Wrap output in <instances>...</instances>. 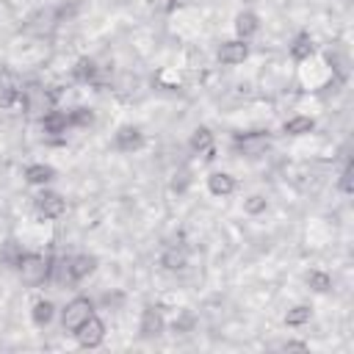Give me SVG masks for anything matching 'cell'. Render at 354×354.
<instances>
[{"mask_svg": "<svg viewBox=\"0 0 354 354\" xmlns=\"http://www.w3.org/2000/svg\"><path fill=\"white\" fill-rule=\"evenodd\" d=\"M17 274H19V279L28 285V288H39L41 282H47L50 279V260L44 257V254H39V252H22V257L17 260Z\"/></svg>", "mask_w": 354, "mask_h": 354, "instance_id": "obj_1", "label": "cell"}, {"mask_svg": "<svg viewBox=\"0 0 354 354\" xmlns=\"http://www.w3.org/2000/svg\"><path fill=\"white\" fill-rule=\"evenodd\" d=\"M91 315H94V301H91V299H86V296H75V299H69V301L58 310L61 329H64V332H69V335H75V329H77V326H83Z\"/></svg>", "mask_w": 354, "mask_h": 354, "instance_id": "obj_2", "label": "cell"}, {"mask_svg": "<svg viewBox=\"0 0 354 354\" xmlns=\"http://www.w3.org/2000/svg\"><path fill=\"white\" fill-rule=\"evenodd\" d=\"M33 210H36V216L41 218V221H55V218H61L64 213H66V199L58 194V191H53V188H39V194L33 196Z\"/></svg>", "mask_w": 354, "mask_h": 354, "instance_id": "obj_3", "label": "cell"}, {"mask_svg": "<svg viewBox=\"0 0 354 354\" xmlns=\"http://www.w3.org/2000/svg\"><path fill=\"white\" fill-rule=\"evenodd\" d=\"M249 53H252L249 41H243V39H227V41L218 44L216 61H218L221 66H238V64H243V61L249 58Z\"/></svg>", "mask_w": 354, "mask_h": 354, "instance_id": "obj_4", "label": "cell"}, {"mask_svg": "<svg viewBox=\"0 0 354 354\" xmlns=\"http://www.w3.org/2000/svg\"><path fill=\"white\" fill-rule=\"evenodd\" d=\"M144 144H147V136L136 124H119L116 133H113V149L116 152L130 155V152H138Z\"/></svg>", "mask_w": 354, "mask_h": 354, "instance_id": "obj_5", "label": "cell"}, {"mask_svg": "<svg viewBox=\"0 0 354 354\" xmlns=\"http://www.w3.org/2000/svg\"><path fill=\"white\" fill-rule=\"evenodd\" d=\"M75 340H77L80 348H97V346H102L105 343V324H102V318L94 313L83 326L75 329Z\"/></svg>", "mask_w": 354, "mask_h": 354, "instance_id": "obj_6", "label": "cell"}, {"mask_svg": "<svg viewBox=\"0 0 354 354\" xmlns=\"http://www.w3.org/2000/svg\"><path fill=\"white\" fill-rule=\"evenodd\" d=\"M260 14L257 11H252V8H241L238 14H235V19H232V30H235V39H243V41H249L252 36H257L260 33Z\"/></svg>", "mask_w": 354, "mask_h": 354, "instance_id": "obj_7", "label": "cell"}, {"mask_svg": "<svg viewBox=\"0 0 354 354\" xmlns=\"http://www.w3.org/2000/svg\"><path fill=\"white\" fill-rule=\"evenodd\" d=\"M97 266H100L97 254H88V252H80V254H75V257L66 260V271H69V279L72 282H83L86 277H91L97 271Z\"/></svg>", "mask_w": 354, "mask_h": 354, "instance_id": "obj_8", "label": "cell"}, {"mask_svg": "<svg viewBox=\"0 0 354 354\" xmlns=\"http://www.w3.org/2000/svg\"><path fill=\"white\" fill-rule=\"evenodd\" d=\"M163 329H166L163 313H160L158 307H144V310H141V321H138L141 337H158V335H163Z\"/></svg>", "mask_w": 354, "mask_h": 354, "instance_id": "obj_9", "label": "cell"}, {"mask_svg": "<svg viewBox=\"0 0 354 354\" xmlns=\"http://www.w3.org/2000/svg\"><path fill=\"white\" fill-rule=\"evenodd\" d=\"M22 177H25L28 185L44 188V185H50V183L58 177V171H55V166H50V163H30V166H25Z\"/></svg>", "mask_w": 354, "mask_h": 354, "instance_id": "obj_10", "label": "cell"}, {"mask_svg": "<svg viewBox=\"0 0 354 354\" xmlns=\"http://www.w3.org/2000/svg\"><path fill=\"white\" fill-rule=\"evenodd\" d=\"M188 147H191L196 155L213 158V152H216V136H213V130H210V127H205V124H199V127L191 133Z\"/></svg>", "mask_w": 354, "mask_h": 354, "instance_id": "obj_11", "label": "cell"}, {"mask_svg": "<svg viewBox=\"0 0 354 354\" xmlns=\"http://www.w3.org/2000/svg\"><path fill=\"white\" fill-rule=\"evenodd\" d=\"M205 183H207V191H210L213 196H221V199H224V196H230V194H235V188H238L235 177H232L230 171H218V169H216V171H210Z\"/></svg>", "mask_w": 354, "mask_h": 354, "instance_id": "obj_12", "label": "cell"}, {"mask_svg": "<svg viewBox=\"0 0 354 354\" xmlns=\"http://www.w3.org/2000/svg\"><path fill=\"white\" fill-rule=\"evenodd\" d=\"M55 315H58V310H55L53 299H44V296H39V299L30 304V321H33V326H39V329L50 326Z\"/></svg>", "mask_w": 354, "mask_h": 354, "instance_id": "obj_13", "label": "cell"}, {"mask_svg": "<svg viewBox=\"0 0 354 354\" xmlns=\"http://www.w3.org/2000/svg\"><path fill=\"white\" fill-rule=\"evenodd\" d=\"M313 130H315V119L307 116V113H293V116H288V119L282 122V133H285V136H293V138L310 136Z\"/></svg>", "mask_w": 354, "mask_h": 354, "instance_id": "obj_14", "label": "cell"}, {"mask_svg": "<svg viewBox=\"0 0 354 354\" xmlns=\"http://www.w3.org/2000/svg\"><path fill=\"white\" fill-rule=\"evenodd\" d=\"M288 53H290V58H293L296 64L313 58V55H315V41H313V36H310V33H299V36L290 41Z\"/></svg>", "mask_w": 354, "mask_h": 354, "instance_id": "obj_15", "label": "cell"}, {"mask_svg": "<svg viewBox=\"0 0 354 354\" xmlns=\"http://www.w3.org/2000/svg\"><path fill=\"white\" fill-rule=\"evenodd\" d=\"M238 147L243 155H263V149L268 147V136L263 133H249L243 138H238Z\"/></svg>", "mask_w": 354, "mask_h": 354, "instance_id": "obj_16", "label": "cell"}, {"mask_svg": "<svg viewBox=\"0 0 354 354\" xmlns=\"http://www.w3.org/2000/svg\"><path fill=\"white\" fill-rule=\"evenodd\" d=\"M304 282H307V288L315 290V293H329V290H332V277H329L326 271H321V268H310V271L304 274Z\"/></svg>", "mask_w": 354, "mask_h": 354, "instance_id": "obj_17", "label": "cell"}, {"mask_svg": "<svg viewBox=\"0 0 354 354\" xmlns=\"http://www.w3.org/2000/svg\"><path fill=\"white\" fill-rule=\"evenodd\" d=\"M310 318H313V307L310 304H293L288 313H285V326H304V324H310Z\"/></svg>", "mask_w": 354, "mask_h": 354, "instance_id": "obj_18", "label": "cell"}, {"mask_svg": "<svg viewBox=\"0 0 354 354\" xmlns=\"http://www.w3.org/2000/svg\"><path fill=\"white\" fill-rule=\"evenodd\" d=\"M66 119H69V127H88L94 124V111L91 108H69L66 111Z\"/></svg>", "mask_w": 354, "mask_h": 354, "instance_id": "obj_19", "label": "cell"}, {"mask_svg": "<svg viewBox=\"0 0 354 354\" xmlns=\"http://www.w3.org/2000/svg\"><path fill=\"white\" fill-rule=\"evenodd\" d=\"M72 75H75L80 83H88V80L97 77V64H94L91 58H80V61L72 66Z\"/></svg>", "mask_w": 354, "mask_h": 354, "instance_id": "obj_20", "label": "cell"}, {"mask_svg": "<svg viewBox=\"0 0 354 354\" xmlns=\"http://www.w3.org/2000/svg\"><path fill=\"white\" fill-rule=\"evenodd\" d=\"M266 210H268V199L263 194H252V196L243 199V213L246 216H263Z\"/></svg>", "mask_w": 354, "mask_h": 354, "instance_id": "obj_21", "label": "cell"}, {"mask_svg": "<svg viewBox=\"0 0 354 354\" xmlns=\"http://www.w3.org/2000/svg\"><path fill=\"white\" fill-rule=\"evenodd\" d=\"M158 83H160L163 88H177V86L183 83V75H180L177 69H169V66H166V69L158 72Z\"/></svg>", "mask_w": 354, "mask_h": 354, "instance_id": "obj_22", "label": "cell"}, {"mask_svg": "<svg viewBox=\"0 0 354 354\" xmlns=\"http://www.w3.org/2000/svg\"><path fill=\"white\" fill-rule=\"evenodd\" d=\"M19 100V91L11 86V83H0V108H8Z\"/></svg>", "mask_w": 354, "mask_h": 354, "instance_id": "obj_23", "label": "cell"}, {"mask_svg": "<svg viewBox=\"0 0 354 354\" xmlns=\"http://www.w3.org/2000/svg\"><path fill=\"white\" fill-rule=\"evenodd\" d=\"M282 348H285V351H304L307 346H304V343H282Z\"/></svg>", "mask_w": 354, "mask_h": 354, "instance_id": "obj_24", "label": "cell"}]
</instances>
